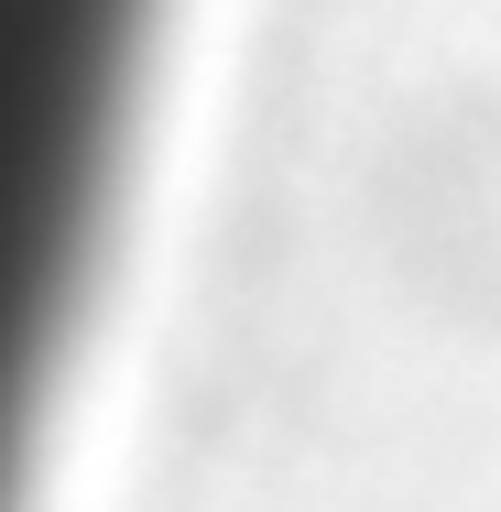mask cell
I'll list each match as a JSON object with an SVG mask.
<instances>
[{
	"label": "cell",
	"mask_w": 501,
	"mask_h": 512,
	"mask_svg": "<svg viewBox=\"0 0 501 512\" xmlns=\"http://www.w3.org/2000/svg\"><path fill=\"white\" fill-rule=\"evenodd\" d=\"M164 0H0V502L88 284Z\"/></svg>",
	"instance_id": "6da1fadb"
}]
</instances>
